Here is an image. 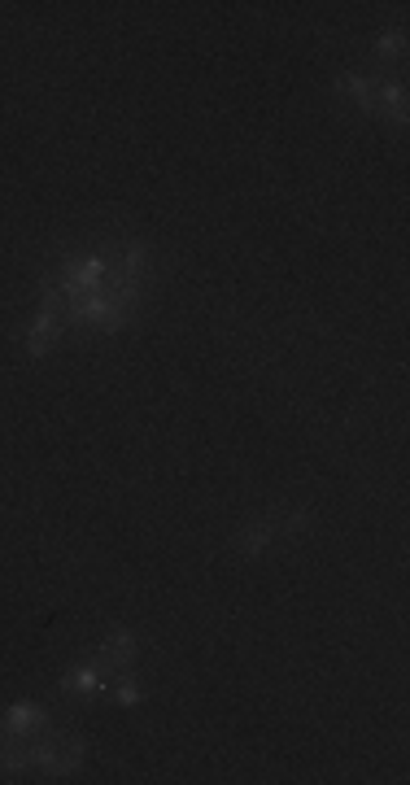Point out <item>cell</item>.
Here are the masks:
<instances>
[{
	"label": "cell",
	"mask_w": 410,
	"mask_h": 785,
	"mask_svg": "<svg viewBox=\"0 0 410 785\" xmlns=\"http://www.w3.org/2000/svg\"><path fill=\"white\" fill-rule=\"evenodd\" d=\"M301 528H310V515H293V519H284V515H262V519H253V524H245V528L236 533V554L253 559V554H262V550L271 546V541L293 537V533H301Z\"/></svg>",
	"instance_id": "2"
},
{
	"label": "cell",
	"mask_w": 410,
	"mask_h": 785,
	"mask_svg": "<svg viewBox=\"0 0 410 785\" xmlns=\"http://www.w3.org/2000/svg\"><path fill=\"white\" fill-rule=\"evenodd\" d=\"M96 659H101V668L110 676H131V668H136V633L131 628H114L105 637V646L96 650Z\"/></svg>",
	"instance_id": "3"
},
{
	"label": "cell",
	"mask_w": 410,
	"mask_h": 785,
	"mask_svg": "<svg viewBox=\"0 0 410 785\" xmlns=\"http://www.w3.org/2000/svg\"><path fill=\"white\" fill-rule=\"evenodd\" d=\"M402 53H406V31L402 27H393L389 35L376 40V62H393V57H402Z\"/></svg>",
	"instance_id": "5"
},
{
	"label": "cell",
	"mask_w": 410,
	"mask_h": 785,
	"mask_svg": "<svg viewBox=\"0 0 410 785\" xmlns=\"http://www.w3.org/2000/svg\"><path fill=\"white\" fill-rule=\"evenodd\" d=\"M105 681H110V672H105L101 659L92 655L88 663H79V668H70V672L62 676V690H66V694H101Z\"/></svg>",
	"instance_id": "4"
},
{
	"label": "cell",
	"mask_w": 410,
	"mask_h": 785,
	"mask_svg": "<svg viewBox=\"0 0 410 785\" xmlns=\"http://www.w3.org/2000/svg\"><path fill=\"white\" fill-rule=\"evenodd\" d=\"M118 703H140V690H136V685H131V681H123V685H118Z\"/></svg>",
	"instance_id": "6"
},
{
	"label": "cell",
	"mask_w": 410,
	"mask_h": 785,
	"mask_svg": "<svg viewBox=\"0 0 410 785\" xmlns=\"http://www.w3.org/2000/svg\"><path fill=\"white\" fill-rule=\"evenodd\" d=\"M144 267H149V249L140 240H114V245H96L88 253H66L57 275L44 280V306L57 323L66 328H96V332H118L131 319L144 288Z\"/></svg>",
	"instance_id": "1"
}]
</instances>
